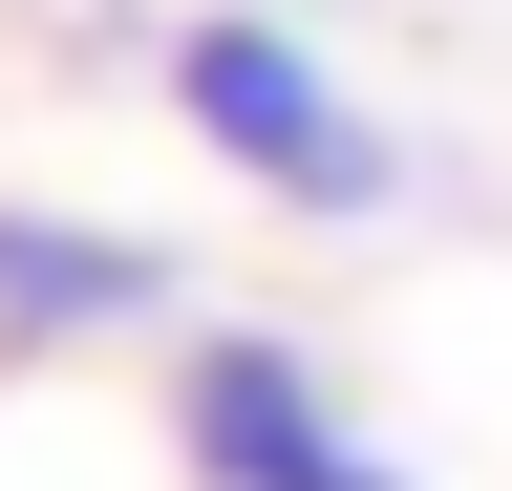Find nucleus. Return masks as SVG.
<instances>
[{
    "label": "nucleus",
    "instance_id": "3",
    "mask_svg": "<svg viewBox=\"0 0 512 491\" xmlns=\"http://www.w3.org/2000/svg\"><path fill=\"white\" fill-rule=\"evenodd\" d=\"M171 257L150 235H107V214H43V193H0V363H86V342H150L171 321Z\"/></svg>",
    "mask_w": 512,
    "mask_h": 491
},
{
    "label": "nucleus",
    "instance_id": "1",
    "mask_svg": "<svg viewBox=\"0 0 512 491\" xmlns=\"http://www.w3.org/2000/svg\"><path fill=\"white\" fill-rule=\"evenodd\" d=\"M150 86H171V129L235 171V193H278V214H384L406 193V150H384V107L320 65V22L299 0H171V43H150Z\"/></svg>",
    "mask_w": 512,
    "mask_h": 491
},
{
    "label": "nucleus",
    "instance_id": "2",
    "mask_svg": "<svg viewBox=\"0 0 512 491\" xmlns=\"http://www.w3.org/2000/svg\"><path fill=\"white\" fill-rule=\"evenodd\" d=\"M171 470L192 491H406V449L320 385V342L278 321H192L171 342Z\"/></svg>",
    "mask_w": 512,
    "mask_h": 491
}]
</instances>
